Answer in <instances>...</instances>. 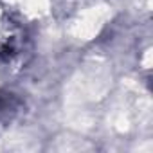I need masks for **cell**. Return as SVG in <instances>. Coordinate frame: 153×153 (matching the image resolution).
I'll list each match as a JSON object with an SVG mask.
<instances>
[{
  "label": "cell",
  "instance_id": "obj_1",
  "mask_svg": "<svg viewBox=\"0 0 153 153\" xmlns=\"http://www.w3.org/2000/svg\"><path fill=\"white\" fill-rule=\"evenodd\" d=\"M20 108V101L15 94H0V124L11 121Z\"/></svg>",
  "mask_w": 153,
  "mask_h": 153
}]
</instances>
